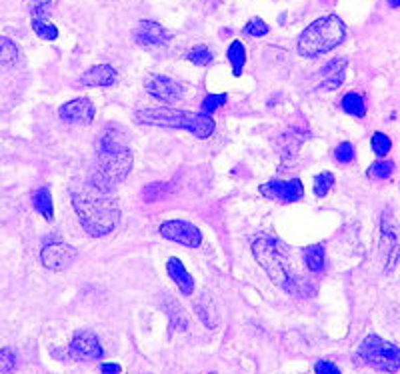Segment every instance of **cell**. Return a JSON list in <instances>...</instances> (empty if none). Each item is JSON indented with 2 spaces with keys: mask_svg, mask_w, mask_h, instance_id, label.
<instances>
[{
  "mask_svg": "<svg viewBox=\"0 0 400 374\" xmlns=\"http://www.w3.org/2000/svg\"><path fill=\"white\" fill-rule=\"evenodd\" d=\"M72 207L84 233L92 238H101L117 228L120 220V208L112 193L98 188L96 184H82L70 191Z\"/></svg>",
  "mask_w": 400,
  "mask_h": 374,
  "instance_id": "1",
  "label": "cell"
},
{
  "mask_svg": "<svg viewBox=\"0 0 400 374\" xmlns=\"http://www.w3.org/2000/svg\"><path fill=\"white\" fill-rule=\"evenodd\" d=\"M132 162H134V156L129 148L127 130L117 124H110L101 134L98 162H96V170L92 174L91 182L103 191L112 193L115 186L129 176Z\"/></svg>",
  "mask_w": 400,
  "mask_h": 374,
  "instance_id": "2",
  "label": "cell"
},
{
  "mask_svg": "<svg viewBox=\"0 0 400 374\" xmlns=\"http://www.w3.org/2000/svg\"><path fill=\"white\" fill-rule=\"evenodd\" d=\"M136 122L148 124V127H164V129H184L193 132L196 138L205 141L208 136H212V132L217 129V122L210 115H191L172 106H156V108H146L138 110Z\"/></svg>",
  "mask_w": 400,
  "mask_h": 374,
  "instance_id": "3",
  "label": "cell"
},
{
  "mask_svg": "<svg viewBox=\"0 0 400 374\" xmlns=\"http://www.w3.org/2000/svg\"><path fill=\"white\" fill-rule=\"evenodd\" d=\"M252 254L260 266L269 274L272 283L288 290L290 295H304L302 288L307 286L304 280H300L288 269V254L283 245L274 238H259L252 245Z\"/></svg>",
  "mask_w": 400,
  "mask_h": 374,
  "instance_id": "4",
  "label": "cell"
},
{
  "mask_svg": "<svg viewBox=\"0 0 400 374\" xmlns=\"http://www.w3.org/2000/svg\"><path fill=\"white\" fill-rule=\"evenodd\" d=\"M344 39H347L344 22L336 14H328V16L314 20L312 25L302 30L297 51L304 58H316L321 54L335 51L340 42H344Z\"/></svg>",
  "mask_w": 400,
  "mask_h": 374,
  "instance_id": "5",
  "label": "cell"
},
{
  "mask_svg": "<svg viewBox=\"0 0 400 374\" xmlns=\"http://www.w3.org/2000/svg\"><path fill=\"white\" fill-rule=\"evenodd\" d=\"M356 362L382 373H396L400 368V349L378 335H368L359 347Z\"/></svg>",
  "mask_w": 400,
  "mask_h": 374,
  "instance_id": "6",
  "label": "cell"
},
{
  "mask_svg": "<svg viewBox=\"0 0 400 374\" xmlns=\"http://www.w3.org/2000/svg\"><path fill=\"white\" fill-rule=\"evenodd\" d=\"M380 250L387 257V272L396 266V260L400 257V231L399 224L390 212H382L380 219Z\"/></svg>",
  "mask_w": 400,
  "mask_h": 374,
  "instance_id": "7",
  "label": "cell"
},
{
  "mask_svg": "<svg viewBox=\"0 0 400 374\" xmlns=\"http://www.w3.org/2000/svg\"><path fill=\"white\" fill-rule=\"evenodd\" d=\"M158 231L167 240H172L176 245L188 246V248H198L202 245V234L188 220H167L160 224Z\"/></svg>",
  "mask_w": 400,
  "mask_h": 374,
  "instance_id": "8",
  "label": "cell"
},
{
  "mask_svg": "<svg viewBox=\"0 0 400 374\" xmlns=\"http://www.w3.org/2000/svg\"><path fill=\"white\" fill-rule=\"evenodd\" d=\"M144 89L150 96H155L156 101L167 104L179 103L184 96V89L181 82H176L174 78L162 77V75H150L144 78Z\"/></svg>",
  "mask_w": 400,
  "mask_h": 374,
  "instance_id": "9",
  "label": "cell"
},
{
  "mask_svg": "<svg viewBox=\"0 0 400 374\" xmlns=\"http://www.w3.org/2000/svg\"><path fill=\"white\" fill-rule=\"evenodd\" d=\"M260 193L264 194L271 200H278L283 205H290V202H298L304 196V186L298 179L292 181H271L262 184Z\"/></svg>",
  "mask_w": 400,
  "mask_h": 374,
  "instance_id": "10",
  "label": "cell"
},
{
  "mask_svg": "<svg viewBox=\"0 0 400 374\" xmlns=\"http://www.w3.org/2000/svg\"><path fill=\"white\" fill-rule=\"evenodd\" d=\"M77 258V250L65 243H49L40 250V262L49 271H65Z\"/></svg>",
  "mask_w": 400,
  "mask_h": 374,
  "instance_id": "11",
  "label": "cell"
},
{
  "mask_svg": "<svg viewBox=\"0 0 400 374\" xmlns=\"http://www.w3.org/2000/svg\"><path fill=\"white\" fill-rule=\"evenodd\" d=\"M68 354L75 361H96L103 356V347L92 333H78L68 344Z\"/></svg>",
  "mask_w": 400,
  "mask_h": 374,
  "instance_id": "12",
  "label": "cell"
},
{
  "mask_svg": "<svg viewBox=\"0 0 400 374\" xmlns=\"http://www.w3.org/2000/svg\"><path fill=\"white\" fill-rule=\"evenodd\" d=\"M132 39L142 49H155V46H162L167 42L168 32L164 30V26L158 25L155 20H141L132 30Z\"/></svg>",
  "mask_w": 400,
  "mask_h": 374,
  "instance_id": "13",
  "label": "cell"
},
{
  "mask_svg": "<svg viewBox=\"0 0 400 374\" xmlns=\"http://www.w3.org/2000/svg\"><path fill=\"white\" fill-rule=\"evenodd\" d=\"M58 117L68 124H91L94 120V104L89 98H75L60 106Z\"/></svg>",
  "mask_w": 400,
  "mask_h": 374,
  "instance_id": "14",
  "label": "cell"
},
{
  "mask_svg": "<svg viewBox=\"0 0 400 374\" xmlns=\"http://www.w3.org/2000/svg\"><path fill=\"white\" fill-rule=\"evenodd\" d=\"M347 66H349V60H347V58H333L328 65L323 66V70H321L323 84H321V86H323L324 91H336V89L342 86Z\"/></svg>",
  "mask_w": 400,
  "mask_h": 374,
  "instance_id": "15",
  "label": "cell"
},
{
  "mask_svg": "<svg viewBox=\"0 0 400 374\" xmlns=\"http://www.w3.org/2000/svg\"><path fill=\"white\" fill-rule=\"evenodd\" d=\"M117 70L112 68L110 65H96L89 68L82 78H80V84H84V86H112L115 82H117Z\"/></svg>",
  "mask_w": 400,
  "mask_h": 374,
  "instance_id": "16",
  "label": "cell"
},
{
  "mask_svg": "<svg viewBox=\"0 0 400 374\" xmlns=\"http://www.w3.org/2000/svg\"><path fill=\"white\" fill-rule=\"evenodd\" d=\"M167 272H168V276L172 278V283L179 286V290H181L184 297H191V295H193L194 280H193V276H191V272L184 269V264H182L181 258H176V257L168 258Z\"/></svg>",
  "mask_w": 400,
  "mask_h": 374,
  "instance_id": "17",
  "label": "cell"
},
{
  "mask_svg": "<svg viewBox=\"0 0 400 374\" xmlns=\"http://www.w3.org/2000/svg\"><path fill=\"white\" fill-rule=\"evenodd\" d=\"M309 132L307 130H298V129H288L286 132L280 134L278 138V150H280V156L284 158V162H288L290 158H295L302 146V142L307 141Z\"/></svg>",
  "mask_w": 400,
  "mask_h": 374,
  "instance_id": "18",
  "label": "cell"
},
{
  "mask_svg": "<svg viewBox=\"0 0 400 374\" xmlns=\"http://www.w3.org/2000/svg\"><path fill=\"white\" fill-rule=\"evenodd\" d=\"M32 207L39 212L40 217L46 220H52L54 217V207H52V194L46 186H40L32 193Z\"/></svg>",
  "mask_w": 400,
  "mask_h": 374,
  "instance_id": "19",
  "label": "cell"
},
{
  "mask_svg": "<svg viewBox=\"0 0 400 374\" xmlns=\"http://www.w3.org/2000/svg\"><path fill=\"white\" fill-rule=\"evenodd\" d=\"M304 264L310 272H316L321 274L324 271V264H326V252H324L323 245H312L304 248Z\"/></svg>",
  "mask_w": 400,
  "mask_h": 374,
  "instance_id": "20",
  "label": "cell"
},
{
  "mask_svg": "<svg viewBox=\"0 0 400 374\" xmlns=\"http://www.w3.org/2000/svg\"><path fill=\"white\" fill-rule=\"evenodd\" d=\"M32 30L37 32V37L49 42L58 39V28L46 18V14H32Z\"/></svg>",
  "mask_w": 400,
  "mask_h": 374,
  "instance_id": "21",
  "label": "cell"
},
{
  "mask_svg": "<svg viewBox=\"0 0 400 374\" xmlns=\"http://www.w3.org/2000/svg\"><path fill=\"white\" fill-rule=\"evenodd\" d=\"M340 106L342 110L350 115V117L364 118L366 117V104H364V98H362L359 92H349L344 94V98L340 101Z\"/></svg>",
  "mask_w": 400,
  "mask_h": 374,
  "instance_id": "22",
  "label": "cell"
},
{
  "mask_svg": "<svg viewBox=\"0 0 400 374\" xmlns=\"http://www.w3.org/2000/svg\"><path fill=\"white\" fill-rule=\"evenodd\" d=\"M226 56H228V63L233 66L234 77H240V75H243V68H245L246 65V51L245 46H243V42H240V40H234L233 44L228 46Z\"/></svg>",
  "mask_w": 400,
  "mask_h": 374,
  "instance_id": "23",
  "label": "cell"
},
{
  "mask_svg": "<svg viewBox=\"0 0 400 374\" xmlns=\"http://www.w3.org/2000/svg\"><path fill=\"white\" fill-rule=\"evenodd\" d=\"M392 174H394V162H390L387 158L376 160L375 165L368 168V176L373 181H388L392 179Z\"/></svg>",
  "mask_w": 400,
  "mask_h": 374,
  "instance_id": "24",
  "label": "cell"
},
{
  "mask_svg": "<svg viewBox=\"0 0 400 374\" xmlns=\"http://www.w3.org/2000/svg\"><path fill=\"white\" fill-rule=\"evenodd\" d=\"M18 58V46L6 37H0V66L14 65Z\"/></svg>",
  "mask_w": 400,
  "mask_h": 374,
  "instance_id": "25",
  "label": "cell"
},
{
  "mask_svg": "<svg viewBox=\"0 0 400 374\" xmlns=\"http://www.w3.org/2000/svg\"><path fill=\"white\" fill-rule=\"evenodd\" d=\"M168 193H170V184H167V182H155V184L144 186L142 198H144V202H158Z\"/></svg>",
  "mask_w": 400,
  "mask_h": 374,
  "instance_id": "26",
  "label": "cell"
},
{
  "mask_svg": "<svg viewBox=\"0 0 400 374\" xmlns=\"http://www.w3.org/2000/svg\"><path fill=\"white\" fill-rule=\"evenodd\" d=\"M194 309H196L198 316L202 318V323L207 324L208 328H214V326H217V314H214V307H212V302H210L208 298H200V300L194 304Z\"/></svg>",
  "mask_w": 400,
  "mask_h": 374,
  "instance_id": "27",
  "label": "cell"
},
{
  "mask_svg": "<svg viewBox=\"0 0 400 374\" xmlns=\"http://www.w3.org/2000/svg\"><path fill=\"white\" fill-rule=\"evenodd\" d=\"M370 146L375 150V155L378 158H387L388 153L392 150V141L388 138L385 132H375L373 138H370Z\"/></svg>",
  "mask_w": 400,
  "mask_h": 374,
  "instance_id": "28",
  "label": "cell"
},
{
  "mask_svg": "<svg viewBox=\"0 0 400 374\" xmlns=\"http://www.w3.org/2000/svg\"><path fill=\"white\" fill-rule=\"evenodd\" d=\"M193 65L196 66H207L212 63V52H210V49L208 46H205V44H196L193 51L188 52V56H186Z\"/></svg>",
  "mask_w": 400,
  "mask_h": 374,
  "instance_id": "29",
  "label": "cell"
},
{
  "mask_svg": "<svg viewBox=\"0 0 400 374\" xmlns=\"http://www.w3.org/2000/svg\"><path fill=\"white\" fill-rule=\"evenodd\" d=\"M333 186H335V174H333V172H321V174L314 179V194L321 196V198L330 193Z\"/></svg>",
  "mask_w": 400,
  "mask_h": 374,
  "instance_id": "30",
  "label": "cell"
},
{
  "mask_svg": "<svg viewBox=\"0 0 400 374\" xmlns=\"http://www.w3.org/2000/svg\"><path fill=\"white\" fill-rule=\"evenodd\" d=\"M243 34H245V37H252V39H260V37L269 34V25H266L264 20H260V18H252V20L243 28Z\"/></svg>",
  "mask_w": 400,
  "mask_h": 374,
  "instance_id": "31",
  "label": "cell"
},
{
  "mask_svg": "<svg viewBox=\"0 0 400 374\" xmlns=\"http://www.w3.org/2000/svg\"><path fill=\"white\" fill-rule=\"evenodd\" d=\"M224 104H226V94H208L207 98L202 101L200 112L212 115V112H217L220 106H224Z\"/></svg>",
  "mask_w": 400,
  "mask_h": 374,
  "instance_id": "32",
  "label": "cell"
},
{
  "mask_svg": "<svg viewBox=\"0 0 400 374\" xmlns=\"http://www.w3.org/2000/svg\"><path fill=\"white\" fill-rule=\"evenodd\" d=\"M335 158L340 165H350L354 160V146H352V142H340L336 146Z\"/></svg>",
  "mask_w": 400,
  "mask_h": 374,
  "instance_id": "33",
  "label": "cell"
},
{
  "mask_svg": "<svg viewBox=\"0 0 400 374\" xmlns=\"http://www.w3.org/2000/svg\"><path fill=\"white\" fill-rule=\"evenodd\" d=\"M16 370V356L13 350H0V374H11Z\"/></svg>",
  "mask_w": 400,
  "mask_h": 374,
  "instance_id": "34",
  "label": "cell"
},
{
  "mask_svg": "<svg viewBox=\"0 0 400 374\" xmlns=\"http://www.w3.org/2000/svg\"><path fill=\"white\" fill-rule=\"evenodd\" d=\"M314 373L316 374H340V370H338V366H336L335 362L318 361L316 362V366H314Z\"/></svg>",
  "mask_w": 400,
  "mask_h": 374,
  "instance_id": "35",
  "label": "cell"
},
{
  "mask_svg": "<svg viewBox=\"0 0 400 374\" xmlns=\"http://www.w3.org/2000/svg\"><path fill=\"white\" fill-rule=\"evenodd\" d=\"M52 0H32V14H46Z\"/></svg>",
  "mask_w": 400,
  "mask_h": 374,
  "instance_id": "36",
  "label": "cell"
},
{
  "mask_svg": "<svg viewBox=\"0 0 400 374\" xmlns=\"http://www.w3.org/2000/svg\"><path fill=\"white\" fill-rule=\"evenodd\" d=\"M120 364L117 362H104L103 366H101V373L103 374H120Z\"/></svg>",
  "mask_w": 400,
  "mask_h": 374,
  "instance_id": "37",
  "label": "cell"
},
{
  "mask_svg": "<svg viewBox=\"0 0 400 374\" xmlns=\"http://www.w3.org/2000/svg\"><path fill=\"white\" fill-rule=\"evenodd\" d=\"M388 6L390 8H400V0H388Z\"/></svg>",
  "mask_w": 400,
  "mask_h": 374,
  "instance_id": "38",
  "label": "cell"
},
{
  "mask_svg": "<svg viewBox=\"0 0 400 374\" xmlns=\"http://www.w3.org/2000/svg\"><path fill=\"white\" fill-rule=\"evenodd\" d=\"M208 374H217V373H208Z\"/></svg>",
  "mask_w": 400,
  "mask_h": 374,
  "instance_id": "39",
  "label": "cell"
}]
</instances>
